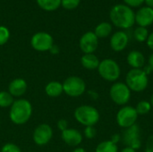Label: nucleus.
Returning <instances> with one entry per match:
<instances>
[{"instance_id": "dca6fc26", "label": "nucleus", "mask_w": 153, "mask_h": 152, "mask_svg": "<svg viewBox=\"0 0 153 152\" xmlns=\"http://www.w3.org/2000/svg\"><path fill=\"white\" fill-rule=\"evenodd\" d=\"M126 61L132 69H142L146 62L144 55L138 50L130 51L127 55Z\"/></svg>"}, {"instance_id": "0eeeda50", "label": "nucleus", "mask_w": 153, "mask_h": 152, "mask_svg": "<svg viewBox=\"0 0 153 152\" xmlns=\"http://www.w3.org/2000/svg\"><path fill=\"white\" fill-rule=\"evenodd\" d=\"M62 84L64 92L69 97H80L86 90L85 82L78 76H70L66 78Z\"/></svg>"}, {"instance_id": "9b49d317", "label": "nucleus", "mask_w": 153, "mask_h": 152, "mask_svg": "<svg viewBox=\"0 0 153 152\" xmlns=\"http://www.w3.org/2000/svg\"><path fill=\"white\" fill-rule=\"evenodd\" d=\"M79 46L84 54H93L98 48L99 39L93 31H87L81 37Z\"/></svg>"}, {"instance_id": "cd10ccee", "label": "nucleus", "mask_w": 153, "mask_h": 152, "mask_svg": "<svg viewBox=\"0 0 153 152\" xmlns=\"http://www.w3.org/2000/svg\"><path fill=\"white\" fill-rule=\"evenodd\" d=\"M1 152H22L21 149L13 143H6L2 147Z\"/></svg>"}, {"instance_id": "c756f323", "label": "nucleus", "mask_w": 153, "mask_h": 152, "mask_svg": "<svg viewBox=\"0 0 153 152\" xmlns=\"http://www.w3.org/2000/svg\"><path fill=\"white\" fill-rule=\"evenodd\" d=\"M125 4L129 7H138L144 3V0H124Z\"/></svg>"}, {"instance_id": "bb28decb", "label": "nucleus", "mask_w": 153, "mask_h": 152, "mask_svg": "<svg viewBox=\"0 0 153 152\" xmlns=\"http://www.w3.org/2000/svg\"><path fill=\"white\" fill-rule=\"evenodd\" d=\"M81 0H61V6L66 10H73L78 7Z\"/></svg>"}, {"instance_id": "6e6552de", "label": "nucleus", "mask_w": 153, "mask_h": 152, "mask_svg": "<svg viewBox=\"0 0 153 152\" xmlns=\"http://www.w3.org/2000/svg\"><path fill=\"white\" fill-rule=\"evenodd\" d=\"M138 116H139L135 110V108L126 105L123 106L117 113L116 120L121 128L126 129L136 124Z\"/></svg>"}, {"instance_id": "c85d7f7f", "label": "nucleus", "mask_w": 153, "mask_h": 152, "mask_svg": "<svg viewBox=\"0 0 153 152\" xmlns=\"http://www.w3.org/2000/svg\"><path fill=\"white\" fill-rule=\"evenodd\" d=\"M97 135V130L94 126H86L84 129V136L87 139H93Z\"/></svg>"}, {"instance_id": "39448f33", "label": "nucleus", "mask_w": 153, "mask_h": 152, "mask_svg": "<svg viewBox=\"0 0 153 152\" xmlns=\"http://www.w3.org/2000/svg\"><path fill=\"white\" fill-rule=\"evenodd\" d=\"M98 72L103 80L109 82H117L121 75V68L118 63L111 58H106L100 61Z\"/></svg>"}, {"instance_id": "79ce46f5", "label": "nucleus", "mask_w": 153, "mask_h": 152, "mask_svg": "<svg viewBox=\"0 0 153 152\" xmlns=\"http://www.w3.org/2000/svg\"><path fill=\"white\" fill-rule=\"evenodd\" d=\"M150 103L152 105V108H153V93L152 95L151 96V99H150Z\"/></svg>"}, {"instance_id": "423d86ee", "label": "nucleus", "mask_w": 153, "mask_h": 152, "mask_svg": "<svg viewBox=\"0 0 153 152\" xmlns=\"http://www.w3.org/2000/svg\"><path fill=\"white\" fill-rule=\"evenodd\" d=\"M132 91L126 82H116L109 90V97L111 100L118 106H126L131 99Z\"/></svg>"}, {"instance_id": "7c9ffc66", "label": "nucleus", "mask_w": 153, "mask_h": 152, "mask_svg": "<svg viewBox=\"0 0 153 152\" xmlns=\"http://www.w3.org/2000/svg\"><path fill=\"white\" fill-rule=\"evenodd\" d=\"M144 152H153V134H152L146 141Z\"/></svg>"}, {"instance_id": "4c0bfd02", "label": "nucleus", "mask_w": 153, "mask_h": 152, "mask_svg": "<svg viewBox=\"0 0 153 152\" xmlns=\"http://www.w3.org/2000/svg\"><path fill=\"white\" fill-rule=\"evenodd\" d=\"M52 54H57L58 53V47H56V46H55V45H53V47L50 48V50H49Z\"/></svg>"}, {"instance_id": "2f4dec72", "label": "nucleus", "mask_w": 153, "mask_h": 152, "mask_svg": "<svg viewBox=\"0 0 153 152\" xmlns=\"http://www.w3.org/2000/svg\"><path fill=\"white\" fill-rule=\"evenodd\" d=\"M57 127L59 130H61V132L66 130L68 128V123L66 120L65 119H60L58 122H57Z\"/></svg>"}, {"instance_id": "4be33fe9", "label": "nucleus", "mask_w": 153, "mask_h": 152, "mask_svg": "<svg viewBox=\"0 0 153 152\" xmlns=\"http://www.w3.org/2000/svg\"><path fill=\"white\" fill-rule=\"evenodd\" d=\"M95 152H118V147L110 140L104 141L98 144Z\"/></svg>"}, {"instance_id": "e433bc0d", "label": "nucleus", "mask_w": 153, "mask_h": 152, "mask_svg": "<svg viewBox=\"0 0 153 152\" xmlns=\"http://www.w3.org/2000/svg\"><path fill=\"white\" fill-rule=\"evenodd\" d=\"M148 65L151 66V68L152 69L153 71V53L150 56V57H149V59H148Z\"/></svg>"}, {"instance_id": "b1692460", "label": "nucleus", "mask_w": 153, "mask_h": 152, "mask_svg": "<svg viewBox=\"0 0 153 152\" xmlns=\"http://www.w3.org/2000/svg\"><path fill=\"white\" fill-rule=\"evenodd\" d=\"M152 105L150 103V101L147 100H141L137 103L136 107H135V110L138 114V116H144L150 113V111L152 110Z\"/></svg>"}, {"instance_id": "ea45409f", "label": "nucleus", "mask_w": 153, "mask_h": 152, "mask_svg": "<svg viewBox=\"0 0 153 152\" xmlns=\"http://www.w3.org/2000/svg\"><path fill=\"white\" fill-rule=\"evenodd\" d=\"M144 3L147 4L146 6L151 7L153 9V0H144Z\"/></svg>"}, {"instance_id": "f3484780", "label": "nucleus", "mask_w": 153, "mask_h": 152, "mask_svg": "<svg viewBox=\"0 0 153 152\" xmlns=\"http://www.w3.org/2000/svg\"><path fill=\"white\" fill-rule=\"evenodd\" d=\"M27 90V82L24 79L16 78L13 80L8 86V92L13 97H21Z\"/></svg>"}, {"instance_id": "5701e85b", "label": "nucleus", "mask_w": 153, "mask_h": 152, "mask_svg": "<svg viewBox=\"0 0 153 152\" xmlns=\"http://www.w3.org/2000/svg\"><path fill=\"white\" fill-rule=\"evenodd\" d=\"M149 37V31L148 29L145 27L138 26L134 30V38L138 42H144L147 40Z\"/></svg>"}, {"instance_id": "473e14b6", "label": "nucleus", "mask_w": 153, "mask_h": 152, "mask_svg": "<svg viewBox=\"0 0 153 152\" xmlns=\"http://www.w3.org/2000/svg\"><path fill=\"white\" fill-rule=\"evenodd\" d=\"M110 141H111L113 143H115V144L117 145V143L121 141V135L118 134V133H115V134H113V135L111 136Z\"/></svg>"}, {"instance_id": "aec40b11", "label": "nucleus", "mask_w": 153, "mask_h": 152, "mask_svg": "<svg viewBox=\"0 0 153 152\" xmlns=\"http://www.w3.org/2000/svg\"><path fill=\"white\" fill-rule=\"evenodd\" d=\"M93 32L98 37V39L107 38L112 32V25H111V23L107 22H100V23H99L96 26V28H95Z\"/></svg>"}, {"instance_id": "c9c22d12", "label": "nucleus", "mask_w": 153, "mask_h": 152, "mask_svg": "<svg viewBox=\"0 0 153 152\" xmlns=\"http://www.w3.org/2000/svg\"><path fill=\"white\" fill-rule=\"evenodd\" d=\"M143 71L145 73V74H147V75H149V74H151L152 73V69L151 68V66L149 65H145L143 68Z\"/></svg>"}, {"instance_id": "393cba45", "label": "nucleus", "mask_w": 153, "mask_h": 152, "mask_svg": "<svg viewBox=\"0 0 153 152\" xmlns=\"http://www.w3.org/2000/svg\"><path fill=\"white\" fill-rule=\"evenodd\" d=\"M13 102V97L8 91H0V108L11 107Z\"/></svg>"}, {"instance_id": "ddd939ff", "label": "nucleus", "mask_w": 153, "mask_h": 152, "mask_svg": "<svg viewBox=\"0 0 153 152\" xmlns=\"http://www.w3.org/2000/svg\"><path fill=\"white\" fill-rule=\"evenodd\" d=\"M129 37L126 31L118 30L115 32L110 38V47L115 52H121L123 51L128 45Z\"/></svg>"}, {"instance_id": "72a5a7b5", "label": "nucleus", "mask_w": 153, "mask_h": 152, "mask_svg": "<svg viewBox=\"0 0 153 152\" xmlns=\"http://www.w3.org/2000/svg\"><path fill=\"white\" fill-rule=\"evenodd\" d=\"M146 42H147L148 47L153 51V32H152L151 34H149V37H148Z\"/></svg>"}, {"instance_id": "1a4fd4ad", "label": "nucleus", "mask_w": 153, "mask_h": 152, "mask_svg": "<svg viewBox=\"0 0 153 152\" xmlns=\"http://www.w3.org/2000/svg\"><path fill=\"white\" fill-rule=\"evenodd\" d=\"M121 141L126 147L132 148L135 151L139 150L142 146L141 140V129L138 125L125 129L121 135Z\"/></svg>"}, {"instance_id": "a211bd4d", "label": "nucleus", "mask_w": 153, "mask_h": 152, "mask_svg": "<svg viewBox=\"0 0 153 152\" xmlns=\"http://www.w3.org/2000/svg\"><path fill=\"white\" fill-rule=\"evenodd\" d=\"M100 63V59L94 54H84L81 58L82 65L87 70L98 69Z\"/></svg>"}, {"instance_id": "a19ab883", "label": "nucleus", "mask_w": 153, "mask_h": 152, "mask_svg": "<svg viewBox=\"0 0 153 152\" xmlns=\"http://www.w3.org/2000/svg\"><path fill=\"white\" fill-rule=\"evenodd\" d=\"M73 152H87L83 148H76Z\"/></svg>"}, {"instance_id": "f03ea898", "label": "nucleus", "mask_w": 153, "mask_h": 152, "mask_svg": "<svg viewBox=\"0 0 153 152\" xmlns=\"http://www.w3.org/2000/svg\"><path fill=\"white\" fill-rule=\"evenodd\" d=\"M32 107L30 101L24 99L14 100L10 108L9 116L11 121L15 125H24L30 118Z\"/></svg>"}, {"instance_id": "f704fd0d", "label": "nucleus", "mask_w": 153, "mask_h": 152, "mask_svg": "<svg viewBox=\"0 0 153 152\" xmlns=\"http://www.w3.org/2000/svg\"><path fill=\"white\" fill-rule=\"evenodd\" d=\"M88 94H89L90 98L92 99H99V93L95 90H89Z\"/></svg>"}, {"instance_id": "a878e982", "label": "nucleus", "mask_w": 153, "mask_h": 152, "mask_svg": "<svg viewBox=\"0 0 153 152\" xmlns=\"http://www.w3.org/2000/svg\"><path fill=\"white\" fill-rule=\"evenodd\" d=\"M10 38V31L9 30L3 25H0V46L4 45Z\"/></svg>"}, {"instance_id": "9d476101", "label": "nucleus", "mask_w": 153, "mask_h": 152, "mask_svg": "<svg viewBox=\"0 0 153 152\" xmlns=\"http://www.w3.org/2000/svg\"><path fill=\"white\" fill-rule=\"evenodd\" d=\"M31 47L39 52H45L50 50L54 45V40L52 36L45 31H39L35 33L30 39Z\"/></svg>"}, {"instance_id": "6ab92c4d", "label": "nucleus", "mask_w": 153, "mask_h": 152, "mask_svg": "<svg viewBox=\"0 0 153 152\" xmlns=\"http://www.w3.org/2000/svg\"><path fill=\"white\" fill-rule=\"evenodd\" d=\"M45 91L48 97H51V98L59 97L64 92L63 84L60 83L59 82H56V81L50 82L46 85Z\"/></svg>"}, {"instance_id": "20e7f679", "label": "nucleus", "mask_w": 153, "mask_h": 152, "mask_svg": "<svg viewBox=\"0 0 153 152\" xmlns=\"http://www.w3.org/2000/svg\"><path fill=\"white\" fill-rule=\"evenodd\" d=\"M126 84L134 92H142L145 90L149 84L148 75L143 69H131L126 76Z\"/></svg>"}, {"instance_id": "f257e3e1", "label": "nucleus", "mask_w": 153, "mask_h": 152, "mask_svg": "<svg viewBox=\"0 0 153 152\" xmlns=\"http://www.w3.org/2000/svg\"><path fill=\"white\" fill-rule=\"evenodd\" d=\"M111 22L117 28L126 30L135 23V13L131 7L119 4L114 5L109 12Z\"/></svg>"}, {"instance_id": "412c9836", "label": "nucleus", "mask_w": 153, "mask_h": 152, "mask_svg": "<svg viewBox=\"0 0 153 152\" xmlns=\"http://www.w3.org/2000/svg\"><path fill=\"white\" fill-rule=\"evenodd\" d=\"M37 4L41 9L52 12L61 6V0H37Z\"/></svg>"}, {"instance_id": "58836bf2", "label": "nucleus", "mask_w": 153, "mask_h": 152, "mask_svg": "<svg viewBox=\"0 0 153 152\" xmlns=\"http://www.w3.org/2000/svg\"><path fill=\"white\" fill-rule=\"evenodd\" d=\"M120 152H136V151L132 148H129V147H125Z\"/></svg>"}, {"instance_id": "f8f14e48", "label": "nucleus", "mask_w": 153, "mask_h": 152, "mask_svg": "<svg viewBox=\"0 0 153 152\" xmlns=\"http://www.w3.org/2000/svg\"><path fill=\"white\" fill-rule=\"evenodd\" d=\"M53 136V130L48 124L39 125L33 132V141L39 146L48 144Z\"/></svg>"}, {"instance_id": "7ed1b4c3", "label": "nucleus", "mask_w": 153, "mask_h": 152, "mask_svg": "<svg viewBox=\"0 0 153 152\" xmlns=\"http://www.w3.org/2000/svg\"><path fill=\"white\" fill-rule=\"evenodd\" d=\"M100 112L90 105H82L74 110V118L78 123L86 126H94L100 121Z\"/></svg>"}, {"instance_id": "2eb2a0df", "label": "nucleus", "mask_w": 153, "mask_h": 152, "mask_svg": "<svg viewBox=\"0 0 153 152\" xmlns=\"http://www.w3.org/2000/svg\"><path fill=\"white\" fill-rule=\"evenodd\" d=\"M62 140L69 146H78L82 142V133L74 128H67L61 133Z\"/></svg>"}, {"instance_id": "4468645a", "label": "nucleus", "mask_w": 153, "mask_h": 152, "mask_svg": "<svg viewBox=\"0 0 153 152\" xmlns=\"http://www.w3.org/2000/svg\"><path fill=\"white\" fill-rule=\"evenodd\" d=\"M135 22L138 26L145 27L151 26L153 23V9L148 6L141 7L135 13Z\"/></svg>"}]
</instances>
